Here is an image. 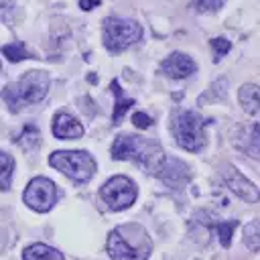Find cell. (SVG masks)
<instances>
[{"label": "cell", "instance_id": "1", "mask_svg": "<svg viewBox=\"0 0 260 260\" xmlns=\"http://www.w3.org/2000/svg\"><path fill=\"white\" fill-rule=\"evenodd\" d=\"M112 158L116 160H136L138 167L150 175H156L162 162L167 160L162 146L154 138H146L140 134H122L114 140Z\"/></svg>", "mask_w": 260, "mask_h": 260}, {"label": "cell", "instance_id": "2", "mask_svg": "<svg viewBox=\"0 0 260 260\" xmlns=\"http://www.w3.org/2000/svg\"><path fill=\"white\" fill-rule=\"evenodd\" d=\"M106 250L112 260H146L152 252V240L138 223H124L108 234Z\"/></svg>", "mask_w": 260, "mask_h": 260}, {"label": "cell", "instance_id": "3", "mask_svg": "<svg viewBox=\"0 0 260 260\" xmlns=\"http://www.w3.org/2000/svg\"><path fill=\"white\" fill-rule=\"evenodd\" d=\"M49 87H51L49 73L43 71V69H30L14 85L4 87L2 100L8 106L10 112H20L26 106L43 102L47 91H49Z\"/></svg>", "mask_w": 260, "mask_h": 260}, {"label": "cell", "instance_id": "4", "mask_svg": "<svg viewBox=\"0 0 260 260\" xmlns=\"http://www.w3.org/2000/svg\"><path fill=\"white\" fill-rule=\"evenodd\" d=\"M207 120L191 110H177L171 116V132L173 138L181 148L187 152H199L205 146V132L203 126Z\"/></svg>", "mask_w": 260, "mask_h": 260}, {"label": "cell", "instance_id": "5", "mask_svg": "<svg viewBox=\"0 0 260 260\" xmlns=\"http://www.w3.org/2000/svg\"><path fill=\"white\" fill-rule=\"evenodd\" d=\"M49 165L77 183H87L95 173V160L85 150H55L49 154Z\"/></svg>", "mask_w": 260, "mask_h": 260}, {"label": "cell", "instance_id": "6", "mask_svg": "<svg viewBox=\"0 0 260 260\" xmlns=\"http://www.w3.org/2000/svg\"><path fill=\"white\" fill-rule=\"evenodd\" d=\"M142 39V26L136 20L108 16L104 22V45L108 51L120 53Z\"/></svg>", "mask_w": 260, "mask_h": 260}, {"label": "cell", "instance_id": "7", "mask_svg": "<svg viewBox=\"0 0 260 260\" xmlns=\"http://www.w3.org/2000/svg\"><path fill=\"white\" fill-rule=\"evenodd\" d=\"M136 195H138V189H136V183L124 175H116L112 179H108L102 189H100V197L102 201L114 209V211H122V209H128L134 201H136Z\"/></svg>", "mask_w": 260, "mask_h": 260}, {"label": "cell", "instance_id": "8", "mask_svg": "<svg viewBox=\"0 0 260 260\" xmlns=\"http://www.w3.org/2000/svg\"><path fill=\"white\" fill-rule=\"evenodd\" d=\"M22 199L32 211L47 213L49 209H53L57 201V187L47 177H35L32 181H28Z\"/></svg>", "mask_w": 260, "mask_h": 260}, {"label": "cell", "instance_id": "9", "mask_svg": "<svg viewBox=\"0 0 260 260\" xmlns=\"http://www.w3.org/2000/svg\"><path fill=\"white\" fill-rule=\"evenodd\" d=\"M221 179L228 185V189H232L240 199H244L248 203H256L258 201V195H260L258 193V187L250 179H246L236 167H232V165L223 167L221 169Z\"/></svg>", "mask_w": 260, "mask_h": 260}, {"label": "cell", "instance_id": "10", "mask_svg": "<svg viewBox=\"0 0 260 260\" xmlns=\"http://www.w3.org/2000/svg\"><path fill=\"white\" fill-rule=\"evenodd\" d=\"M160 71L171 79H185L195 71V61L189 55L175 51L160 63Z\"/></svg>", "mask_w": 260, "mask_h": 260}, {"label": "cell", "instance_id": "11", "mask_svg": "<svg viewBox=\"0 0 260 260\" xmlns=\"http://www.w3.org/2000/svg\"><path fill=\"white\" fill-rule=\"evenodd\" d=\"M83 132H85V130H83L81 122H79L73 114H69V112H65V110H59V112L55 114V118H53V134H55L57 138L75 140V138H81Z\"/></svg>", "mask_w": 260, "mask_h": 260}, {"label": "cell", "instance_id": "12", "mask_svg": "<svg viewBox=\"0 0 260 260\" xmlns=\"http://www.w3.org/2000/svg\"><path fill=\"white\" fill-rule=\"evenodd\" d=\"M160 177V181L173 189H181L187 181H189V169L183 160H165L162 167L156 173Z\"/></svg>", "mask_w": 260, "mask_h": 260}, {"label": "cell", "instance_id": "13", "mask_svg": "<svg viewBox=\"0 0 260 260\" xmlns=\"http://www.w3.org/2000/svg\"><path fill=\"white\" fill-rule=\"evenodd\" d=\"M258 132H260V126L258 124H252L250 128H242L240 134H238V140H236L238 148L244 150L254 160H258V156H260V150H258V146H260Z\"/></svg>", "mask_w": 260, "mask_h": 260}, {"label": "cell", "instance_id": "14", "mask_svg": "<svg viewBox=\"0 0 260 260\" xmlns=\"http://www.w3.org/2000/svg\"><path fill=\"white\" fill-rule=\"evenodd\" d=\"M22 260H65V256L53 246L35 242L22 250Z\"/></svg>", "mask_w": 260, "mask_h": 260}, {"label": "cell", "instance_id": "15", "mask_svg": "<svg viewBox=\"0 0 260 260\" xmlns=\"http://www.w3.org/2000/svg\"><path fill=\"white\" fill-rule=\"evenodd\" d=\"M110 89L114 91V114H112V122L114 124H120L122 118H124V114H126V110H130V106H134V100L128 98L122 91V87H120V83L116 79L110 83Z\"/></svg>", "mask_w": 260, "mask_h": 260}, {"label": "cell", "instance_id": "16", "mask_svg": "<svg viewBox=\"0 0 260 260\" xmlns=\"http://www.w3.org/2000/svg\"><path fill=\"white\" fill-rule=\"evenodd\" d=\"M240 106L248 112V114H258V108H260V89L256 83H246L240 87Z\"/></svg>", "mask_w": 260, "mask_h": 260}, {"label": "cell", "instance_id": "17", "mask_svg": "<svg viewBox=\"0 0 260 260\" xmlns=\"http://www.w3.org/2000/svg\"><path fill=\"white\" fill-rule=\"evenodd\" d=\"M16 142H18L24 150H35V148H39V142H41L39 128L32 126V124H26V126L22 128V132L16 136Z\"/></svg>", "mask_w": 260, "mask_h": 260}, {"label": "cell", "instance_id": "18", "mask_svg": "<svg viewBox=\"0 0 260 260\" xmlns=\"http://www.w3.org/2000/svg\"><path fill=\"white\" fill-rule=\"evenodd\" d=\"M14 173V158L8 152H0V191H8Z\"/></svg>", "mask_w": 260, "mask_h": 260}, {"label": "cell", "instance_id": "19", "mask_svg": "<svg viewBox=\"0 0 260 260\" xmlns=\"http://www.w3.org/2000/svg\"><path fill=\"white\" fill-rule=\"evenodd\" d=\"M2 53H4L6 59L12 61V63H18V61H24V59L35 57V55L24 47V43H10V45H4V47H2Z\"/></svg>", "mask_w": 260, "mask_h": 260}, {"label": "cell", "instance_id": "20", "mask_svg": "<svg viewBox=\"0 0 260 260\" xmlns=\"http://www.w3.org/2000/svg\"><path fill=\"white\" fill-rule=\"evenodd\" d=\"M244 244L256 252L260 248V221L258 219H252L246 228H244Z\"/></svg>", "mask_w": 260, "mask_h": 260}, {"label": "cell", "instance_id": "21", "mask_svg": "<svg viewBox=\"0 0 260 260\" xmlns=\"http://www.w3.org/2000/svg\"><path fill=\"white\" fill-rule=\"evenodd\" d=\"M238 228V221L236 219H232V221H221V223H217L215 225V232H217V236H219V242H221V246H230V242H232V234H234V230Z\"/></svg>", "mask_w": 260, "mask_h": 260}, {"label": "cell", "instance_id": "22", "mask_svg": "<svg viewBox=\"0 0 260 260\" xmlns=\"http://www.w3.org/2000/svg\"><path fill=\"white\" fill-rule=\"evenodd\" d=\"M209 45H211V49L215 51V61H219L223 55H228L230 53V49H232V45H230V41L228 39H223V37H215V39H211L209 41Z\"/></svg>", "mask_w": 260, "mask_h": 260}, {"label": "cell", "instance_id": "23", "mask_svg": "<svg viewBox=\"0 0 260 260\" xmlns=\"http://www.w3.org/2000/svg\"><path fill=\"white\" fill-rule=\"evenodd\" d=\"M193 6L199 10V12H215L223 6V0H195Z\"/></svg>", "mask_w": 260, "mask_h": 260}, {"label": "cell", "instance_id": "24", "mask_svg": "<svg viewBox=\"0 0 260 260\" xmlns=\"http://www.w3.org/2000/svg\"><path fill=\"white\" fill-rule=\"evenodd\" d=\"M14 12V0H0V20L8 22Z\"/></svg>", "mask_w": 260, "mask_h": 260}, {"label": "cell", "instance_id": "25", "mask_svg": "<svg viewBox=\"0 0 260 260\" xmlns=\"http://www.w3.org/2000/svg\"><path fill=\"white\" fill-rule=\"evenodd\" d=\"M132 122H134L136 128H146V126L152 124V118H150L148 114H144V112H136V114L132 116Z\"/></svg>", "mask_w": 260, "mask_h": 260}, {"label": "cell", "instance_id": "26", "mask_svg": "<svg viewBox=\"0 0 260 260\" xmlns=\"http://www.w3.org/2000/svg\"><path fill=\"white\" fill-rule=\"evenodd\" d=\"M100 4H102V0H79V8L81 10H93Z\"/></svg>", "mask_w": 260, "mask_h": 260}, {"label": "cell", "instance_id": "27", "mask_svg": "<svg viewBox=\"0 0 260 260\" xmlns=\"http://www.w3.org/2000/svg\"><path fill=\"white\" fill-rule=\"evenodd\" d=\"M0 69H2V63H0Z\"/></svg>", "mask_w": 260, "mask_h": 260}]
</instances>
